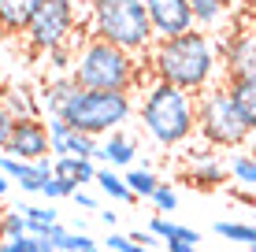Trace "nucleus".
<instances>
[{
    "mask_svg": "<svg viewBox=\"0 0 256 252\" xmlns=\"http://www.w3.org/2000/svg\"><path fill=\"white\" fill-rule=\"evenodd\" d=\"M145 67H148V78L200 97L216 82H223V41L208 30L178 33V37L156 41Z\"/></svg>",
    "mask_w": 256,
    "mask_h": 252,
    "instance_id": "nucleus-1",
    "label": "nucleus"
},
{
    "mask_svg": "<svg viewBox=\"0 0 256 252\" xmlns=\"http://www.w3.org/2000/svg\"><path fill=\"white\" fill-rule=\"evenodd\" d=\"M138 123L156 149H182L197 137V97L148 78L138 97Z\"/></svg>",
    "mask_w": 256,
    "mask_h": 252,
    "instance_id": "nucleus-2",
    "label": "nucleus"
},
{
    "mask_svg": "<svg viewBox=\"0 0 256 252\" xmlns=\"http://www.w3.org/2000/svg\"><path fill=\"white\" fill-rule=\"evenodd\" d=\"M148 67L138 63V56L122 52L100 37H82V45L74 48V71L70 78L78 82V89H112V93H134L138 85H145Z\"/></svg>",
    "mask_w": 256,
    "mask_h": 252,
    "instance_id": "nucleus-3",
    "label": "nucleus"
},
{
    "mask_svg": "<svg viewBox=\"0 0 256 252\" xmlns=\"http://www.w3.org/2000/svg\"><path fill=\"white\" fill-rule=\"evenodd\" d=\"M130 56H148L156 45V33L148 26L145 0H90V33Z\"/></svg>",
    "mask_w": 256,
    "mask_h": 252,
    "instance_id": "nucleus-4",
    "label": "nucleus"
},
{
    "mask_svg": "<svg viewBox=\"0 0 256 252\" xmlns=\"http://www.w3.org/2000/svg\"><path fill=\"white\" fill-rule=\"evenodd\" d=\"M197 137L208 141L212 149L219 152H234V149H245L252 137L249 123H245L242 108H238L234 93H230V82H216L212 89H204L197 97Z\"/></svg>",
    "mask_w": 256,
    "mask_h": 252,
    "instance_id": "nucleus-5",
    "label": "nucleus"
},
{
    "mask_svg": "<svg viewBox=\"0 0 256 252\" xmlns=\"http://www.w3.org/2000/svg\"><path fill=\"white\" fill-rule=\"evenodd\" d=\"M138 111V100L130 93H112V89H78L74 97L64 104L60 115L74 130L90 137H108L116 134L122 123H130Z\"/></svg>",
    "mask_w": 256,
    "mask_h": 252,
    "instance_id": "nucleus-6",
    "label": "nucleus"
},
{
    "mask_svg": "<svg viewBox=\"0 0 256 252\" xmlns=\"http://www.w3.org/2000/svg\"><path fill=\"white\" fill-rule=\"evenodd\" d=\"M74 26H78V0H38L30 22H26V45L34 52H52L74 45Z\"/></svg>",
    "mask_w": 256,
    "mask_h": 252,
    "instance_id": "nucleus-7",
    "label": "nucleus"
},
{
    "mask_svg": "<svg viewBox=\"0 0 256 252\" xmlns=\"http://www.w3.org/2000/svg\"><path fill=\"white\" fill-rule=\"evenodd\" d=\"M4 156L22 163H38V160H52V141H48V123L45 119H15L12 134H8Z\"/></svg>",
    "mask_w": 256,
    "mask_h": 252,
    "instance_id": "nucleus-8",
    "label": "nucleus"
},
{
    "mask_svg": "<svg viewBox=\"0 0 256 252\" xmlns=\"http://www.w3.org/2000/svg\"><path fill=\"white\" fill-rule=\"evenodd\" d=\"M223 74L226 82H256V22L238 26L223 41Z\"/></svg>",
    "mask_w": 256,
    "mask_h": 252,
    "instance_id": "nucleus-9",
    "label": "nucleus"
},
{
    "mask_svg": "<svg viewBox=\"0 0 256 252\" xmlns=\"http://www.w3.org/2000/svg\"><path fill=\"white\" fill-rule=\"evenodd\" d=\"M145 15H148V26H152L156 41H167V37L197 30L190 0H145Z\"/></svg>",
    "mask_w": 256,
    "mask_h": 252,
    "instance_id": "nucleus-10",
    "label": "nucleus"
},
{
    "mask_svg": "<svg viewBox=\"0 0 256 252\" xmlns=\"http://www.w3.org/2000/svg\"><path fill=\"white\" fill-rule=\"evenodd\" d=\"M48 141H52V160H56V156L93 160V156H96V137L74 130L64 115H52V119H48Z\"/></svg>",
    "mask_w": 256,
    "mask_h": 252,
    "instance_id": "nucleus-11",
    "label": "nucleus"
},
{
    "mask_svg": "<svg viewBox=\"0 0 256 252\" xmlns=\"http://www.w3.org/2000/svg\"><path fill=\"white\" fill-rule=\"evenodd\" d=\"M93 160H100L104 167H112V171H130L138 163V137L116 130V134H108L104 141H96V156Z\"/></svg>",
    "mask_w": 256,
    "mask_h": 252,
    "instance_id": "nucleus-12",
    "label": "nucleus"
},
{
    "mask_svg": "<svg viewBox=\"0 0 256 252\" xmlns=\"http://www.w3.org/2000/svg\"><path fill=\"white\" fill-rule=\"evenodd\" d=\"M0 171L15 182L26 193H41V186L52 178V160H38V163H22V160H12V156L0 152Z\"/></svg>",
    "mask_w": 256,
    "mask_h": 252,
    "instance_id": "nucleus-13",
    "label": "nucleus"
},
{
    "mask_svg": "<svg viewBox=\"0 0 256 252\" xmlns=\"http://www.w3.org/2000/svg\"><path fill=\"white\" fill-rule=\"evenodd\" d=\"M74 93H78V82H74L70 74H64V78H48L45 89L38 93L41 111H48V119H52V115H60V111H64V104L74 97Z\"/></svg>",
    "mask_w": 256,
    "mask_h": 252,
    "instance_id": "nucleus-14",
    "label": "nucleus"
},
{
    "mask_svg": "<svg viewBox=\"0 0 256 252\" xmlns=\"http://www.w3.org/2000/svg\"><path fill=\"white\" fill-rule=\"evenodd\" d=\"M96 171H100L96 160H74V156H56V160H52V175L74 182L78 189L90 186V182H96Z\"/></svg>",
    "mask_w": 256,
    "mask_h": 252,
    "instance_id": "nucleus-15",
    "label": "nucleus"
},
{
    "mask_svg": "<svg viewBox=\"0 0 256 252\" xmlns=\"http://www.w3.org/2000/svg\"><path fill=\"white\" fill-rule=\"evenodd\" d=\"M186 186H193V189H219V186H226V160L219 156V160H212V163H197V167H186Z\"/></svg>",
    "mask_w": 256,
    "mask_h": 252,
    "instance_id": "nucleus-16",
    "label": "nucleus"
},
{
    "mask_svg": "<svg viewBox=\"0 0 256 252\" xmlns=\"http://www.w3.org/2000/svg\"><path fill=\"white\" fill-rule=\"evenodd\" d=\"M226 175L238 189H245L249 197H256V160L245 149H234L226 152Z\"/></svg>",
    "mask_w": 256,
    "mask_h": 252,
    "instance_id": "nucleus-17",
    "label": "nucleus"
},
{
    "mask_svg": "<svg viewBox=\"0 0 256 252\" xmlns=\"http://www.w3.org/2000/svg\"><path fill=\"white\" fill-rule=\"evenodd\" d=\"M0 100H4V108L12 111V119H41V100L34 89H26V85H12V89L0 93Z\"/></svg>",
    "mask_w": 256,
    "mask_h": 252,
    "instance_id": "nucleus-18",
    "label": "nucleus"
},
{
    "mask_svg": "<svg viewBox=\"0 0 256 252\" xmlns=\"http://www.w3.org/2000/svg\"><path fill=\"white\" fill-rule=\"evenodd\" d=\"M38 0H0V30L4 33H22L30 22Z\"/></svg>",
    "mask_w": 256,
    "mask_h": 252,
    "instance_id": "nucleus-19",
    "label": "nucleus"
},
{
    "mask_svg": "<svg viewBox=\"0 0 256 252\" xmlns=\"http://www.w3.org/2000/svg\"><path fill=\"white\" fill-rule=\"evenodd\" d=\"M148 234H152V238H160V241H186V245H197V241H200V230L182 227V223H171L167 215H152Z\"/></svg>",
    "mask_w": 256,
    "mask_h": 252,
    "instance_id": "nucleus-20",
    "label": "nucleus"
},
{
    "mask_svg": "<svg viewBox=\"0 0 256 252\" xmlns=\"http://www.w3.org/2000/svg\"><path fill=\"white\" fill-rule=\"evenodd\" d=\"M93 186L100 189L108 201H119V204H130V201H134V193L126 189L122 175H119V171H112V167H100V171H96V182H93Z\"/></svg>",
    "mask_w": 256,
    "mask_h": 252,
    "instance_id": "nucleus-21",
    "label": "nucleus"
},
{
    "mask_svg": "<svg viewBox=\"0 0 256 252\" xmlns=\"http://www.w3.org/2000/svg\"><path fill=\"white\" fill-rule=\"evenodd\" d=\"M122 182H126V189L134 193V201H152L156 186H160V178H156L148 167H130L126 175H122Z\"/></svg>",
    "mask_w": 256,
    "mask_h": 252,
    "instance_id": "nucleus-22",
    "label": "nucleus"
},
{
    "mask_svg": "<svg viewBox=\"0 0 256 252\" xmlns=\"http://www.w3.org/2000/svg\"><path fill=\"white\" fill-rule=\"evenodd\" d=\"M190 7H193V19H197V30H219L226 19V11H223V4L219 0H190Z\"/></svg>",
    "mask_w": 256,
    "mask_h": 252,
    "instance_id": "nucleus-23",
    "label": "nucleus"
},
{
    "mask_svg": "<svg viewBox=\"0 0 256 252\" xmlns=\"http://www.w3.org/2000/svg\"><path fill=\"white\" fill-rule=\"evenodd\" d=\"M230 93H234V100H238V108H242L249 130L256 134V82H230Z\"/></svg>",
    "mask_w": 256,
    "mask_h": 252,
    "instance_id": "nucleus-24",
    "label": "nucleus"
},
{
    "mask_svg": "<svg viewBox=\"0 0 256 252\" xmlns=\"http://www.w3.org/2000/svg\"><path fill=\"white\" fill-rule=\"evenodd\" d=\"M212 230H216V238L242 241V245H256V223H234V219H219Z\"/></svg>",
    "mask_w": 256,
    "mask_h": 252,
    "instance_id": "nucleus-25",
    "label": "nucleus"
},
{
    "mask_svg": "<svg viewBox=\"0 0 256 252\" xmlns=\"http://www.w3.org/2000/svg\"><path fill=\"white\" fill-rule=\"evenodd\" d=\"M19 212L26 215V227H30L34 238H41L48 227H56L60 223V215L52 212V208H38V204H19Z\"/></svg>",
    "mask_w": 256,
    "mask_h": 252,
    "instance_id": "nucleus-26",
    "label": "nucleus"
},
{
    "mask_svg": "<svg viewBox=\"0 0 256 252\" xmlns=\"http://www.w3.org/2000/svg\"><path fill=\"white\" fill-rule=\"evenodd\" d=\"M45 67H48V78L70 74V71H74V45H64V48L45 52Z\"/></svg>",
    "mask_w": 256,
    "mask_h": 252,
    "instance_id": "nucleus-27",
    "label": "nucleus"
},
{
    "mask_svg": "<svg viewBox=\"0 0 256 252\" xmlns=\"http://www.w3.org/2000/svg\"><path fill=\"white\" fill-rule=\"evenodd\" d=\"M212 160H219V149H212L208 141H186L182 145V163L186 167H197V163H212Z\"/></svg>",
    "mask_w": 256,
    "mask_h": 252,
    "instance_id": "nucleus-28",
    "label": "nucleus"
},
{
    "mask_svg": "<svg viewBox=\"0 0 256 252\" xmlns=\"http://www.w3.org/2000/svg\"><path fill=\"white\" fill-rule=\"evenodd\" d=\"M22 234H30V227H26V215L19 212V208L4 212V219H0V241H4V238H22Z\"/></svg>",
    "mask_w": 256,
    "mask_h": 252,
    "instance_id": "nucleus-29",
    "label": "nucleus"
},
{
    "mask_svg": "<svg viewBox=\"0 0 256 252\" xmlns=\"http://www.w3.org/2000/svg\"><path fill=\"white\" fill-rule=\"evenodd\" d=\"M74 182H67V178H56L52 175L45 186H41V197H48V201H70V197H74Z\"/></svg>",
    "mask_w": 256,
    "mask_h": 252,
    "instance_id": "nucleus-30",
    "label": "nucleus"
},
{
    "mask_svg": "<svg viewBox=\"0 0 256 252\" xmlns=\"http://www.w3.org/2000/svg\"><path fill=\"white\" fill-rule=\"evenodd\" d=\"M152 208H156V212H174V208H178V193H174L171 182H160V186H156Z\"/></svg>",
    "mask_w": 256,
    "mask_h": 252,
    "instance_id": "nucleus-31",
    "label": "nucleus"
},
{
    "mask_svg": "<svg viewBox=\"0 0 256 252\" xmlns=\"http://www.w3.org/2000/svg\"><path fill=\"white\" fill-rule=\"evenodd\" d=\"M0 252H41V238H34V234L4 238V241H0Z\"/></svg>",
    "mask_w": 256,
    "mask_h": 252,
    "instance_id": "nucleus-32",
    "label": "nucleus"
},
{
    "mask_svg": "<svg viewBox=\"0 0 256 252\" xmlns=\"http://www.w3.org/2000/svg\"><path fill=\"white\" fill-rule=\"evenodd\" d=\"M104 252H148V249H141L138 241H130V234H116L112 230L108 234V249Z\"/></svg>",
    "mask_w": 256,
    "mask_h": 252,
    "instance_id": "nucleus-33",
    "label": "nucleus"
},
{
    "mask_svg": "<svg viewBox=\"0 0 256 252\" xmlns=\"http://www.w3.org/2000/svg\"><path fill=\"white\" fill-rule=\"evenodd\" d=\"M12 111L4 108V100H0V152H4V145H8V134H12Z\"/></svg>",
    "mask_w": 256,
    "mask_h": 252,
    "instance_id": "nucleus-34",
    "label": "nucleus"
},
{
    "mask_svg": "<svg viewBox=\"0 0 256 252\" xmlns=\"http://www.w3.org/2000/svg\"><path fill=\"white\" fill-rule=\"evenodd\" d=\"M70 201L82 208V212H96V197L90 193V189H74V197H70Z\"/></svg>",
    "mask_w": 256,
    "mask_h": 252,
    "instance_id": "nucleus-35",
    "label": "nucleus"
},
{
    "mask_svg": "<svg viewBox=\"0 0 256 252\" xmlns=\"http://www.w3.org/2000/svg\"><path fill=\"white\" fill-rule=\"evenodd\" d=\"M130 241H138L141 249H152V245H156V241H160V238H152V234H148V230H130Z\"/></svg>",
    "mask_w": 256,
    "mask_h": 252,
    "instance_id": "nucleus-36",
    "label": "nucleus"
},
{
    "mask_svg": "<svg viewBox=\"0 0 256 252\" xmlns=\"http://www.w3.org/2000/svg\"><path fill=\"white\" fill-rule=\"evenodd\" d=\"M167 252H197V245H186V241H164Z\"/></svg>",
    "mask_w": 256,
    "mask_h": 252,
    "instance_id": "nucleus-37",
    "label": "nucleus"
},
{
    "mask_svg": "<svg viewBox=\"0 0 256 252\" xmlns=\"http://www.w3.org/2000/svg\"><path fill=\"white\" fill-rule=\"evenodd\" d=\"M8 189H12V178H8V175H4V171H0V197H4V193H8Z\"/></svg>",
    "mask_w": 256,
    "mask_h": 252,
    "instance_id": "nucleus-38",
    "label": "nucleus"
},
{
    "mask_svg": "<svg viewBox=\"0 0 256 252\" xmlns=\"http://www.w3.org/2000/svg\"><path fill=\"white\" fill-rule=\"evenodd\" d=\"M100 223L104 227H116V212H100Z\"/></svg>",
    "mask_w": 256,
    "mask_h": 252,
    "instance_id": "nucleus-39",
    "label": "nucleus"
},
{
    "mask_svg": "<svg viewBox=\"0 0 256 252\" xmlns=\"http://www.w3.org/2000/svg\"><path fill=\"white\" fill-rule=\"evenodd\" d=\"M245 152H249V156H252V160H256V134L249 137V145H245Z\"/></svg>",
    "mask_w": 256,
    "mask_h": 252,
    "instance_id": "nucleus-40",
    "label": "nucleus"
},
{
    "mask_svg": "<svg viewBox=\"0 0 256 252\" xmlns=\"http://www.w3.org/2000/svg\"><path fill=\"white\" fill-rule=\"evenodd\" d=\"M219 4H223V11H230L234 4H242V0H219Z\"/></svg>",
    "mask_w": 256,
    "mask_h": 252,
    "instance_id": "nucleus-41",
    "label": "nucleus"
},
{
    "mask_svg": "<svg viewBox=\"0 0 256 252\" xmlns=\"http://www.w3.org/2000/svg\"><path fill=\"white\" fill-rule=\"evenodd\" d=\"M41 252H60V249H52V245H45V241H41Z\"/></svg>",
    "mask_w": 256,
    "mask_h": 252,
    "instance_id": "nucleus-42",
    "label": "nucleus"
},
{
    "mask_svg": "<svg viewBox=\"0 0 256 252\" xmlns=\"http://www.w3.org/2000/svg\"><path fill=\"white\" fill-rule=\"evenodd\" d=\"M4 212H8V208H4V204H0V219H4Z\"/></svg>",
    "mask_w": 256,
    "mask_h": 252,
    "instance_id": "nucleus-43",
    "label": "nucleus"
},
{
    "mask_svg": "<svg viewBox=\"0 0 256 252\" xmlns=\"http://www.w3.org/2000/svg\"><path fill=\"white\" fill-rule=\"evenodd\" d=\"M249 252H256V245H249Z\"/></svg>",
    "mask_w": 256,
    "mask_h": 252,
    "instance_id": "nucleus-44",
    "label": "nucleus"
},
{
    "mask_svg": "<svg viewBox=\"0 0 256 252\" xmlns=\"http://www.w3.org/2000/svg\"><path fill=\"white\" fill-rule=\"evenodd\" d=\"M93 252H104V249H93Z\"/></svg>",
    "mask_w": 256,
    "mask_h": 252,
    "instance_id": "nucleus-45",
    "label": "nucleus"
}]
</instances>
